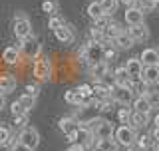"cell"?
<instances>
[{
	"label": "cell",
	"instance_id": "6da1fadb",
	"mask_svg": "<svg viewBox=\"0 0 159 151\" xmlns=\"http://www.w3.org/2000/svg\"><path fill=\"white\" fill-rule=\"evenodd\" d=\"M80 125L89 129L93 133V137H96V141L98 139H106V137H113V131H116L113 125L107 119H102V117H93V119H89L86 123H80Z\"/></svg>",
	"mask_w": 159,
	"mask_h": 151
},
{
	"label": "cell",
	"instance_id": "7a4b0ae2",
	"mask_svg": "<svg viewBox=\"0 0 159 151\" xmlns=\"http://www.w3.org/2000/svg\"><path fill=\"white\" fill-rule=\"evenodd\" d=\"M103 50H106V44H99V42H89L80 50V58L86 60L89 66H93V64L102 62L103 60Z\"/></svg>",
	"mask_w": 159,
	"mask_h": 151
},
{
	"label": "cell",
	"instance_id": "3957f363",
	"mask_svg": "<svg viewBox=\"0 0 159 151\" xmlns=\"http://www.w3.org/2000/svg\"><path fill=\"white\" fill-rule=\"evenodd\" d=\"M34 78L38 82H48L52 76V62L48 60V56H38L34 60Z\"/></svg>",
	"mask_w": 159,
	"mask_h": 151
},
{
	"label": "cell",
	"instance_id": "277c9868",
	"mask_svg": "<svg viewBox=\"0 0 159 151\" xmlns=\"http://www.w3.org/2000/svg\"><path fill=\"white\" fill-rule=\"evenodd\" d=\"M113 137H116V141L119 145H123V147H131V145L137 141V133L131 125H119L116 131H113Z\"/></svg>",
	"mask_w": 159,
	"mask_h": 151
},
{
	"label": "cell",
	"instance_id": "5b68a950",
	"mask_svg": "<svg viewBox=\"0 0 159 151\" xmlns=\"http://www.w3.org/2000/svg\"><path fill=\"white\" fill-rule=\"evenodd\" d=\"M14 36L18 40H24L28 36H32V22L28 20L26 14L18 12L16 18H14Z\"/></svg>",
	"mask_w": 159,
	"mask_h": 151
},
{
	"label": "cell",
	"instance_id": "8992f818",
	"mask_svg": "<svg viewBox=\"0 0 159 151\" xmlns=\"http://www.w3.org/2000/svg\"><path fill=\"white\" fill-rule=\"evenodd\" d=\"M109 98L113 99V102H117V103H121V105H129L135 99V94H133V89L129 88V85H113L111 88V95Z\"/></svg>",
	"mask_w": 159,
	"mask_h": 151
},
{
	"label": "cell",
	"instance_id": "52a82bcc",
	"mask_svg": "<svg viewBox=\"0 0 159 151\" xmlns=\"http://www.w3.org/2000/svg\"><path fill=\"white\" fill-rule=\"evenodd\" d=\"M20 56L28 58V60H34L40 56V42L34 36H28L24 40H20Z\"/></svg>",
	"mask_w": 159,
	"mask_h": 151
},
{
	"label": "cell",
	"instance_id": "ba28073f",
	"mask_svg": "<svg viewBox=\"0 0 159 151\" xmlns=\"http://www.w3.org/2000/svg\"><path fill=\"white\" fill-rule=\"evenodd\" d=\"M18 141L28 145L30 149H36L38 143H40V133L34 127H24V129H20V133H18Z\"/></svg>",
	"mask_w": 159,
	"mask_h": 151
},
{
	"label": "cell",
	"instance_id": "9c48e42d",
	"mask_svg": "<svg viewBox=\"0 0 159 151\" xmlns=\"http://www.w3.org/2000/svg\"><path fill=\"white\" fill-rule=\"evenodd\" d=\"M123 18H125V22L129 24V26H137V24H143L145 12H143L139 6H129L125 10V14H123Z\"/></svg>",
	"mask_w": 159,
	"mask_h": 151
},
{
	"label": "cell",
	"instance_id": "30bf717a",
	"mask_svg": "<svg viewBox=\"0 0 159 151\" xmlns=\"http://www.w3.org/2000/svg\"><path fill=\"white\" fill-rule=\"evenodd\" d=\"M139 80H141L143 84H147V85L159 84V64L157 66H143V72L139 76Z\"/></svg>",
	"mask_w": 159,
	"mask_h": 151
},
{
	"label": "cell",
	"instance_id": "8fae6325",
	"mask_svg": "<svg viewBox=\"0 0 159 151\" xmlns=\"http://www.w3.org/2000/svg\"><path fill=\"white\" fill-rule=\"evenodd\" d=\"M58 127H60V131H62L64 135H72L80 127V121L76 117H72V115H64V117H60Z\"/></svg>",
	"mask_w": 159,
	"mask_h": 151
},
{
	"label": "cell",
	"instance_id": "7c38bea8",
	"mask_svg": "<svg viewBox=\"0 0 159 151\" xmlns=\"http://www.w3.org/2000/svg\"><path fill=\"white\" fill-rule=\"evenodd\" d=\"M127 34L131 36L133 42H145L149 38V28L145 26V22H143V24H137V26H129Z\"/></svg>",
	"mask_w": 159,
	"mask_h": 151
},
{
	"label": "cell",
	"instance_id": "4fadbf2b",
	"mask_svg": "<svg viewBox=\"0 0 159 151\" xmlns=\"http://www.w3.org/2000/svg\"><path fill=\"white\" fill-rule=\"evenodd\" d=\"M54 36H56V40L62 42V44H72L74 40H76V32H74V28H70L66 24V26L54 30Z\"/></svg>",
	"mask_w": 159,
	"mask_h": 151
},
{
	"label": "cell",
	"instance_id": "5bb4252c",
	"mask_svg": "<svg viewBox=\"0 0 159 151\" xmlns=\"http://www.w3.org/2000/svg\"><path fill=\"white\" fill-rule=\"evenodd\" d=\"M139 60L143 62V66H157L159 64V50L157 48H145L141 52Z\"/></svg>",
	"mask_w": 159,
	"mask_h": 151
},
{
	"label": "cell",
	"instance_id": "9a60e30c",
	"mask_svg": "<svg viewBox=\"0 0 159 151\" xmlns=\"http://www.w3.org/2000/svg\"><path fill=\"white\" fill-rule=\"evenodd\" d=\"M16 78H14L12 74H2L0 76V92H2L4 95L10 94V92H14L16 89Z\"/></svg>",
	"mask_w": 159,
	"mask_h": 151
},
{
	"label": "cell",
	"instance_id": "2e32d148",
	"mask_svg": "<svg viewBox=\"0 0 159 151\" xmlns=\"http://www.w3.org/2000/svg\"><path fill=\"white\" fill-rule=\"evenodd\" d=\"M123 68L127 70V74L131 76V78H139V76H141V72H143V62H141L139 58H129Z\"/></svg>",
	"mask_w": 159,
	"mask_h": 151
},
{
	"label": "cell",
	"instance_id": "e0dca14e",
	"mask_svg": "<svg viewBox=\"0 0 159 151\" xmlns=\"http://www.w3.org/2000/svg\"><path fill=\"white\" fill-rule=\"evenodd\" d=\"M107 72H109V66H107L106 60H102V62H98V64H93V66H89V76H92L96 82H99V80H102Z\"/></svg>",
	"mask_w": 159,
	"mask_h": 151
},
{
	"label": "cell",
	"instance_id": "ac0fdd59",
	"mask_svg": "<svg viewBox=\"0 0 159 151\" xmlns=\"http://www.w3.org/2000/svg\"><path fill=\"white\" fill-rule=\"evenodd\" d=\"M93 149L96 151H117L119 143L116 141V137H106V139H98Z\"/></svg>",
	"mask_w": 159,
	"mask_h": 151
},
{
	"label": "cell",
	"instance_id": "d6986e66",
	"mask_svg": "<svg viewBox=\"0 0 159 151\" xmlns=\"http://www.w3.org/2000/svg\"><path fill=\"white\" fill-rule=\"evenodd\" d=\"M133 44H135V42L131 40V36H129L127 32H121V34H119V36L111 42V46L116 48V50H129Z\"/></svg>",
	"mask_w": 159,
	"mask_h": 151
},
{
	"label": "cell",
	"instance_id": "ffe728a7",
	"mask_svg": "<svg viewBox=\"0 0 159 151\" xmlns=\"http://www.w3.org/2000/svg\"><path fill=\"white\" fill-rule=\"evenodd\" d=\"M92 92H93V98H96V99H106V98L111 95V88L106 85L103 82H96L92 85Z\"/></svg>",
	"mask_w": 159,
	"mask_h": 151
},
{
	"label": "cell",
	"instance_id": "44dd1931",
	"mask_svg": "<svg viewBox=\"0 0 159 151\" xmlns=\"http://www.w3.org/2000/svg\"><path fill=\"white\" fill-rule=\"evenodd\" d=\"M2 60L6 64H10V66H14V64H18V60H20V50L16 46H8V48H4V52H2Z\"/></svg>",
	"mask_w": 159,
	"mask_h": 151
},
{
	"label": "cell",
	"instance_id": "7402d4cb",
	"mask_svg": "<svg viewBox=\"0 0 159 151\" xmlns=\"http://www.w3.org/2000/svg\"><path fill=\"white\" fill-rule=\"evenodd\" d=\"M149 123V113H143V112H133L131 113V127L133 129H139V127H145Z\"/></svg>",
	"mask_w": 159,
	"mask_h": 151
},
{
	"label": "cell",
	"instance_id": "603a6c76",
	"mask_svg": "<svg viewBox=\"0 0 159 151\" xmlns=\"http://www.w3.org/2000/svg\"><path fill=\"white\" fill-rule=\"evenodd\" d=\"M113 80H116V84H117V85H129L133 78L127 74V70H125V68H116V72H113Z\"/></svg>",
	"mask_w": 159,
	"mask_h": 151
},
{
	"label": "cell",
	"instance_id": "cb8c5ba5",
	"mask_svg": "<svg viewBox=\"0 0 159 151\" xmlns=\"http://www.w3.org/2000/svg\"><path fill=\"white\" fill-rule=\"evenodd\" d=\"M121 32H123V30H121V26H119L117 22H109L107 28L103 30V34H106V42H113Z\"/></svg>",
	"mask_w": 159,
	"mask_h": 151
},
{
	"label": "cell",
	"instance_id": "d4e9b609",
	"mask_svg": "<svg viewBox=\"0 0 159 151\" xmlns=\"http://www.w3.org/2000/svg\"><path fill=\"white\" fill-rule=\"evenodd\" d=\"M133 112H143V113L151 112V105H149L147 95H137V98L133 99Z\"/></svg>",
	"mask_w": 159,
	"mask_h": 151
},
{
	"label": "cell",
	"instance_id": "484cf974",
	"mask_svg": "<svg viewBox=\"0 0 159 151\" xmlns=\"http://www.w3.org/2000/svg\"><path fill=\"white\" fill-rule=\"evenodd\" d=\"M88 14H89V18H92V20H98V18L103 16V10H102L99 0H96V2H92V4L88 6Z\"/></svg>",
	"mask_w": 159,
	"mask_h": 151
},
{
	"label": "cell",
	"instance_id": "4316f807",
	"mask_svg": "<svg viewBox=\"0 0 159 151\" xmlns=\"http://www.w3.org/2000/svg\"><path fill=\"white\" fill-rule=\"evenodd\" d=\"M0 145H12V129L6 125H0Z\"/></svg>",
	"mask_w": 159,
	"mask_h": 151
},
{
	"label": "cell",
	"instance_id": "83f0119b",
	"mask_svg": "<svg viewBox=\"0 0 159 151\" xmlns=\"http://www.w3.org/2000/svg\"><path fill=\"white\" fill-rule=\"evenodd\" d=\"M99 4H102V10H103V14H113L116 12V8H117V4H119V0H99Z\"/></svg>",
	"mask_w": 159,
	"mask_h": 151
},
{
	"label": "cell",
	"instance_id": "f1b7e54d",
	"mask_svg": "<svg viewBox=\"0 0 159 151\" xmlns=\"http://www.w3.org/2000/svg\"><path fill=\"white\" fill-rule=\"evenodd\" d=\"M131 109H129V108H121V109H119V112H117V119H119V123H121V125H129V123H131Z\"/></svg>",
	"mask_w": 159,
	"mask_h": 151
},
{
	"label": "cell",
	"instance_id": "f546056e",
	"mask_svg": "<svg viewBox=\"0 0 159 151\" xmlns=\"http://www.w3.org/2000/svg\"><path fill=\"white\" fill-rule=\"evenodd\" d=\"M62 26H66V20H64L62 16H58V14L50 16V20H48V28L50 30H58V28H62Z\"/></svg>",
	"mask_w": 159,
	"mask_h": 151
},
{
	"label": "cell",
	"instance_id": "4dcf8cb0",
	"mask_svg": "<svg viewBox=\"0 0 159 151\" xmlns=\"http://www.w3.org/2000/svg\"><path fill=\"white\" fill-rule=\"evenodd\" d=\"M20 103L26 108V112L28 109H32L34 105H36V95H30V94H24V95H20V99H18Z\"/></svg>",
	"mask_w": 159,
	"mask_h": 151
},
{
	"label": "cell",
	"instance_id": "1f68e13d",
	"mask_svg": "<svg viewBox=\"0 0 159 151\" xmlns=\"http://www.w3.org/2000/svg\"><path fill=\"white\" fill-rule=\"evenodd\" d=\"M42 10L48 12L50 16H54V14H58V2H56V0H44V2H42Z\"/></svg>",
	"mask_w": 159,
	"mask_h": 151
},
{
	"label": "cell",
	"instance_id": "d6a6232c",
	"mask_svg": "<svg viewBox=\"0 0 159 151\" xmlns=\"http://www.w3.org/2000/svg\"><path fill=\"white\" fill-rule=\"evenodd\" d=\"M89 36H92V42H99V44H106V34H103V30H99L93 26L89 30Z\"/></svg>",
	"mask_w": 159,
	"mask_h": 151
},
{
	"label": "cell",
	"instance_id": "836d02e7",
	"mask_svg": "<svg viewBox=\"0 0 159 151\" xmlns=\"http://www.w3.org/2000/svg\"><path fill=\"white\" fill-rule=\"evenodd\" d=\"M98 109H99V112H111V109H113V99L111 98L98 99Z\"/></svg>",
	"mask_w": 159,
	"mask_h": 151
},
{
	"label": "cell",
	"instance_id": "e575fe53",
	"mask_svg": "<svg viewBox=\"0 0 159 151\" xmlns=\"http://www.w3.org/2000/svg\"><path fill=\"white\" fill-rule=\"evenodd\" d=\"M147 99H149V105H151V109H159V89L157 92H147Z\"/></svg>",
	"mask_w": 159,
	"mask_h": 151
},
{
	"label": "cell",
	"instance_id": "d590c367",
	"mask_svg": "<svg viewBox=\"0 0 159 151\" xmlns=\"http://www.w3.org/2000/svg\"><path fill=\"white\" fill-rule=\"evenodd\" d=\"M10 112H12L14 117H18V115H24V113H26V108H24V105H22V103H20L18 99H16V102L10 105Z\"/></svg>",
	"mask_w": 159,
	"mask_h": 151
},
{
	"label": "cell",
	"instance_id": "8d00e7d4",
	"mask_svg": "<svg viewBox=\"0 0 159 151\" xmlns=\"http://www.w3.org/2000/svg\"><path fill=\"white\" fill-rule=\"evenodd\" d=\"M14 127L18 129H24V127H28V115L24 113V115H18V117H14Z\"/></svg>",
	"mask_w": 159,
	"mask_h": 151
},
{
	"label": "cell",
	"instance_id": "74e56055",
	"mask_svg": "<svg viewBox=\"0 0 159 151\" xmlns=\"http://www.w3.org/2000/svg\"><path fill=\"white\" fill-rule=\"evenodd\" d=\"M76 89H78V92H80V94L84 95V98H88V99H89V98H93V92H92V85H88V84H82V85H78Z\"/></svg>",
	"mask_w": 159,
	"mask_h": 151
},
{
	"label": "cell",
	"instance_id": "f35d334b",
	"mask_svg": "<svg viewBox=\"0 0 159 151\" xmlns=\"http://www.w3.org/2000/svg\"><path fill=\"white\" fill-rule=\"evenodd\" d=\"M93 22H96V28H99V30H106L107 28V24L111 22V20L107 18V14H103L102 18H98V20H93Z\"/></svg>",
	"mask_w": 159,
	"mask_h": 151
},
{
	"label": "cell",
	"instance_id": "ab89813d",
	"mask_svg": "<svg viewBox=\"0 0 159 151\" xmlns=\"http://www.w3.org/2000/svg\"><path fill=\"white\" fill-rule=\"evenodd\" d=\"M10 151H34V149H30L28 145H24V143L16 141V143H12V147H10Z\"/></svg>",
	"mask_w": 159,
	"mask_h": 151
},
{
	"label": "cell",
	"instance_id": "60d3db41",
	"mask_svg": "<svg viewBox=\"0 0 159 151\" xmlns=\"http://www.w3.org/2000/svg\"><path fill=\"white\" fill-rule=\"evenodd\" d=\"M38 85H34V84H28L26 85V94H30V95H38Z\"/></svg>",
	"mask_w": 159,
	"mask_h": 151
},
{
	"label": "cell",
	"instance_id": "b9f144b4",
	"mask_svg": "<svg viewBox=\"0 0 159 151\" xmlns=\"http://www.w3.org/2000/svg\"><path fill=\"white\" fill-rule=\"evenodd\" d=\"M68 151H86V147H84L82 143H70L68 145Z\"/></svg>",
	"mask_w": 159,
	"mask_h": 151
},
{
	"label": "cell",
	"instance_id": "7bdbcfd3",
	"mask_svg": "<svg viewBox=\"0 0 159 151\" xmlns=\"http://www.w3.org/2000/svg\"><path fill=\"white\" fill-rule=\"evenodd\" d=\"M119 2H121V4H125V6L129 8V6H135V4H137V0H119Z\"/></svg>",
	"mask_w": 159,
	"mask_h": 151
},
{
	"label": "cell",
	"instance_id": "ee69618b",
	"mask_svg": "<svg viewBox=\"0 0 159 151\" xmlns=\"http://www.w3.org/2000/svg\"><path fill=\"white\" fill-rule=\"evenodd\" d=\"M4 105H6V95L0 92V109H4Z\"/></svg>",
	"mask_w": 159,
	"mask_h": 151
},
{
	"label": "cell",
	"instance_id": "f6af8a7d",
	"mask_svg": "<svg viewBox=\"0 0 159 151\" xmlns=\"http://www.w3.org/2000/svg\"><path fill=\"white\" fill-rule=\"evenodd\" d=\"M151 137H153V139H155V141H159V129H157V127H155V131H153V133H151Z\"/></svg>",
	"mask_w": 159,
	"mask_h": 151
},
{
	"label": "cell",
	"instance_id": "bcb514c9",
	"mask_svg": "<svg viewBox=\"0 0 159 151\" xmlns=\"http://www.w3.org/2000/svg\"><path fill=\"white\" fill-rule=\"evenodd\" d=\"M153 123H155V127H157V129H159V113H157V115H155V119H153Z\"/></svg>",
	"mask_w": 159,
	"mask_h": 151
},
{
	"label": "cell",
	"instance_id": "7dc6e473",
	"mask_svg": "<svg viewBox=\"0 0 159 151\" xmlns=\"http://www.w3.org/2000/svg\"><path fill=\"white\" fill-rule=\"evenodd\" d=\"M149 2H151L153 6H157V4H159V0H149Z\"/></svg>",
	"mask_w": 159,
	"mask_h": 151
},
{
	"label": "cell",
	"instance_id": "c3c4849f",
	"mask_svg": "<svg viewBox=\"0 0 159 151\" xmlns=\"http://www.w3.org/2000/svg\"><path fill=\"white\" fill-rule=\"evenodd\" d=\"M155 151H159V141H155Z\"/></svg>",
	"mask_w": 159,
	"mask_h": 151
},
{
	"label": "cell",
	"instance_id": "681fc988",
	"mask_svg": "<svg viewBox=\"0 0 159 151\" xmlns=\"http://www.w3.org/2000/svg\"><path fill=\"white\" fill-rule=\"evenodd\" d=\"M93 151H96V149H93Z\"/></svg>",
	"mask_w": 159,
	"mask_h": 151
}]
</instances>
